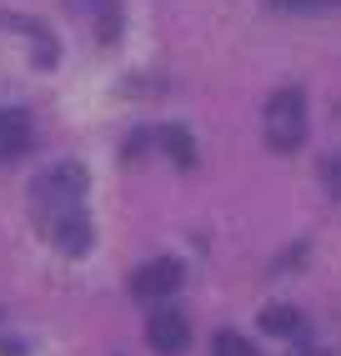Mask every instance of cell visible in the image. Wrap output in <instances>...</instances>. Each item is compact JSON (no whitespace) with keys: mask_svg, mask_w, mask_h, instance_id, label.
<instances>
[{"mask_svg":"<svg viewBox=\"0 0 341 356\" xmlns=\"http://www.w3.org/2000/svg\"><path fill=\"white\" fill-rule=\"evenodd\" d=\"M76 15L95 20V35L101 40H116L120 35V0H65Z\"/></svg>","mask_w":341,"mask_h":356,"instance_id":"obj_6","label":"cell"},{"mask_svg":"<svg viewBox=\"0 0 341 356\" xmlns=\"http://www.w3.org/2000/svg\"><path fill=\"white\" fill-rule=\"evenodd\" d=\"M31 206H35V221L51 241L65 251V256H86L90 251V221H86V165L81 161H61L51 165L35 191H31Z\"/></svg>","mask_w":341,"mask_h":356,"instance_id":"obj_1","label":"cell"},{"mask_svg":"<svg viewBox=\"0 0 341 356\" xmlns=\"http://www.w3.org/2000/svg\"><path fill=\"white\" fill-rule=\"evenodd\" d=\"M145 341H151L161 356H176V351H186V346H191V326H186V316H181V312L161 306V312L145 321Z\"/></svg>","mask_w":341,"mask_h":356,"instance_id":"obj_4","label":"cell"},{"mask_svg":"<svg viewBox=\"0 0 341 356\" xmlns=\"http://www.w3.org/2000/svg\"><path fill=\"white\" fill-rule=\"evenodd\" d=\"M291 10H322V6H341V0H281Z\"/></svg>","mask_w":341,"mask_h":356,"instance_id":"obj_10","label":"cell"},{"mask_svg":"<svg viewBox=\"0 0 341 356\" xmlns=\"http://www.w3.org/2000/svg\"><path fill=\"white\" fill-rule=\"evenodd\" d=\"M31 140H35L31 115L20 111V106H0V165H6V161H20V156L31 151Z\"/></svg>","mask_w":341,"mask_h":356,"instance_id":"obj_5","label":"cell"},{"mask_svg":"<svg viewBox=\"0 0 341 356\" xmlns=\"http://www.w3.org/2000/svg\"><path fill=\"white\" fill-rule=\"evenodd\" d=\"M261 326L271 331V337H291V331H296V312H291V306H266Z\"/></svg>","mask_w":341,"mask_h":356,"instance_id":"obj_8","label":"cell"},{"mask_svg":"<svg viewBox=\"0 0 341 356\" xmlns=\"http://www.w3.org/2000/svg\"><path fill=\"white\" fill-rule=\"evenodd\" d=\"M266 140H271V151H296L306 140V96L296 86L276 90L266 106Z\"/></svg>","mask_w":341,"mask_h":356,"instance_id":"obj_2","label":"cell"},{"mask_svg":"<svg viewBox=\"0 0 341 356\" xmlns=\"http://www.w3.org/2000/svg\"><path fill=\"white\" fill-rule=\"evenodd\" d=\"M322 176H326V181H331V191H336V196H341V165H326V171H322Z\"/></svg>","mask_w":341,"mask_h":356,"instance_id":"obj_11","label":"cell"},{"mask_svg":"<svg viewBox=\"0 0 341 356\" xmlns=\"http://www.w3.org/2000/svg\"><path fill=\"white\" fill-rule=\"evenodd\" d=\"M216 356H256V351L241 341L236 331H221V337H216Z\"/></svg>","mask_w":341,"mask_h":356,"instance_id":"obj_9","label":"cell"},{"mask_svg":"<svg viewBox=\"0 0 341 356\" xmlns=\"http://www.w3.org/2000/svg\"><path fill=\"white\" fill-rule=\"evenodd\" d=\"M176 286H181V261H170V256L145 261V266H136V276H131V291L141 301H166Z\"/></svg>","mask_w":341,"mask_h":356,"instance_id":"obj_3","label":"cell"},{"mask_svg":"<svg viewBox=\"0 0 341 356\" xmlns=\"http://www.w3.org/2000/svg\"><path fill=\"white\" fill-rule=\"evenodd\" d=\"M161 146H166V156L176 161L181 171H191V165H196V140H191L186 126H166V131H161Z\"/></svg>","mask_w":341,"mask_h":356,"instance_id":"obj_7","label":"cell"}]
</instances>
